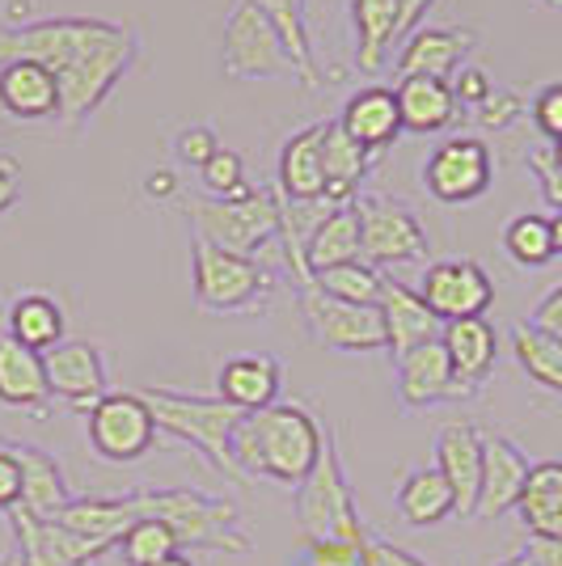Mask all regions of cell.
<instances>
[{"label":"cell","instance_id":"cell-1","mask_svg":"<svg viewBox=\"0 0 562 566\" xmlns=\"http://www.w3.org/2000/svg\"><path fill=\"white\" fill-rule=\"evenodd\" d=\"M326 427L296 401H275L258 415H241L233 431V465L246 482L267 478L280 486L305 482L326 449Z\"/></svg>","mask_w":562,"mask_h":566},{"label":"cell","instance_id":"cell-2","mask_svg":"<svg viewBox=\"0 0 562 566\" xmlns=\"http://www.w3.org/2000/svg\"><path fill=\"white\" fill-rule=\"evenodd\" d=\"M153 415H157V427L165 436L183 440L190 449H199L211 461V470H220L233 482H246L233 465V431L241 423V410H233L229 401L220 398H195V394H178V389H140Z\"/></svg>","mask_w":562,"mask_h":566},{"label":"cell","instance_id":"cell-3","mask_svg":"<svg viewBox=\"0 0 562 566\" xmlns=\"http://www.w3.org/2000/svg\"><path fill=\"white\" fill-rule=\"evenodd\" d=\"M127 25L102 22V18H39V22L9 25L0 30V64L9 60H30L43 64L51 76L76 69L85 55L115 43Z\"/></svg>","mask_w":562,"mask_h":566},{"label":"cell","instance_id":"cell-4","mask_svg":"<svg viewBox=\"0 0 562 566\" xmlns=\"http://www.w3.org/2000/svg\"><path fill=\"white\" fill-rule=\"evenodd\" d=\"M296 524H301L305 542H343V545H355V549H368V542H373V533L364 528V520L355 512L352 482H347V473H343L334 436H326L322 461H318L313 473L301 482Z\"/></svg>","mask_w":562,"mask_h":566},{"label":"cell","instance_id":"cell-5","mask_svg":"<svg viewBox=\"0 0 562 566\" xmlns=\"http://www.w3.org/2000/svg\"><path fill=\"white\" fill-rule=\"evenodd\" d=\"M225 72L237 81H296V85H318L322 72L305 69L292 48L283 43L280 25L271 22L262 9L254 4H233L229 9V22H225Z\"/></svg>","mask_w":562,"mask_h":566},{"label":"cell","instance_id":"cell-6","mask_svg":"<svg viewBox=\"0 0 562 566\" xmlns=\"http://www.w3.org/2000/svg\"><path fill=\"white\" fill-rule=\"evenodd\" d=\"M195 241H208L216 250L254 254L262 245L280 241V195L275 190H246L241 199H190L187 203Z\"/></svg>","mask_w":562,"mask_h":566},{"label":"cell","instance_id":"cell-7","mask_svg":"<svg viewBox=\"0 0 562 566\" xmlns=\"http://www.w3.org/2000/svg\"><path fill=\"white\" fill-rule=\"evenodd\" d=\"M157 415L144 394H106V398L85 410V436L90 449L111 461V465H132L148 457L157 444Z\"/></svg>","mask_w":562,"mask_h":566},{"label":"cell","instance_id":"cell-8","mask_svg":"<svg viewBox=\"0 0 562 566\" xmlns=\"http://www.w3.org/2000/svg\"><path fill=\"white\" fill-rule=\"evenodd\" d=\"M267 266L254 254L216 250L208 241H195V301L211 313H246L267 296Z\"/></svg>","mask_w":562,"mask_h":566},{"label":"cell","instance_id":"cell-9","mask_svg":"<svg viewBox=\"0 0 562 566\" xmlns=\"http://www.w3.org/2000/svg\"><path fill=\"white\" fill-rule=\"evenodd\" d=\"M360 203V259L381 266H406L427 259V233L419 216L389 195H368Z\"/></svg>","mask_w":562,"mask_h":566},{"label":"cell","instance_id":"cell-10","mask_svg":"<svg viewBox=\"0 0 562 566\" xmlns=\"http://www.w3.org/2000/svg\"><path fill=\"white\" fill-rule=\"evenodd\" d=\"M301 313H305L309 334L322 347H330V352H389L385 322H381V308L376 305H347V301H334L322 287L309 283V287H301Z\"/></svg>","mask_w":562,"mask_h":566},{"label":"cell","instance_id":"cell-11","mask_svg":"<svg viewBox=\"0 0 562 566\" xmlns=\"http://www.w3.org/2000/svg\"><path fill=\"white\" fill-rule=\"evenodd\" d=\"M132 60H136V34L123 30L115 43H106L102 51L85 55L76 69L60 72L55 76V85H60V118L72 123V127H81L111 97V90L123 81V72L132 69Z\"/></svg>","mask_w":562,"mask_h":566},{"label":"cell","instance_id":"cell-12","mask_svg":"<svg viewBox=\"0 0 562 566\" xmlns=\"http://www.w3.org/2000/svg\"><path fill=\"white\" fill-rule=\"evenodd\" d=\"M491 148L478 136H452L423 166V187L440 203H473L491 190Z\"/></svg>","mask_w":562,"mask_h":566},{"label":"cell","instance_id":"cell-13","mask_svg":"<svg viewBox=\"0 0 562 566\" xmlns=\"http://www.w3.org/2000/svg\"><path fill=\"white\" fill-rule=\"evenodd\" d=\"M419 296L448 326V322L482 317V313L495 305V283L478 262L445 259V262H427V266H423Z\"/></svg>","mask_w":562,"mask_h":566},{"label":"cell","instance_id":"cell-14","mask_svg":"<svg viewBox=\"0 0 562 566\" xmlns=\"http://www.w3.org/2000/svg\"><path fill=\"white\" fill-rule=\"evenodd\" d=\"M43 364H48L51 398H64L76 410H90L111 394L106 389V359L90 338H64L60 347H51L43 355Z\"/></svg>","mask_w":562,"mask_h":566},{"label":"cell","instance_id":"cell-15","mask_svg":"<svg viewBox=\"0 0 562 566\" xmlns=\"http://www.w3.org/2000/svg\"><path fill=\"white\" fill-rule=\"evenodd\" d=\"M9 524H13V533H18L25 566H94L106 549H115V545L72 533L60 520L25 516L22 507L9 512Z\"/></svg>","mask_w":562,"mask_h":566},{"label":"cell","instance_id":"cell-16","mask_svg":"<svg viewBox=\"0 0 562 566\" xmlns=\"http://www.w3.org/2000/svg\"><path fill=\"white\" fill-rule=\"evenodd\" d=\"M473 398L466 385L452 373L445 343H423L415 352H406L398 359V401L406 410H427L440 401H466Z\"/></svg>","mask_w":562,"mask_h":566},{"label":"cell","instance_id":"cell-17","mask_svg":"<svg viewBox=\"0 0 562 566\" xmlns=\"http://www.w3.org/2000/svg\"><path fill=\"white\" fill-rule=\"evenodd\" d=\"M533 461L524 457L520 444H512L508 436H482V486H478V520H499L516 512V503L524 495Z\"/></svg>","mask_w":562,"mask_h":566},{"label":"cell","instance_id":"cell-18","mask_svg":"<svg viewBox=\"0 0 562 566\" xmlns=\"http://www.w3.org/2000/svg\"><path fill=\"white\" fill-rule=\"evenodd\" d=\"M322 136L326 123H309L301 132H292L280 148V199L296 203V208H313L326 203V169H322Z\"/></svg>","mask_w":562,"mask_h":566},{"label":"cell","instance_id":"cell-19","mask_svg":"<svg viewBox=\"0 0 562 566\" xmlns=\"http://www.w3.org/2000/svg\"><path fill=\"white\" fill-rule=\"evenodd\" d=\"M469 51H473V30H466V25H419L398 48L394 69H398V76L452 81Z\"/></svg>","mask_w":562,"mask_h":566},{"label":"cell","instance_id":"cell-20","mask_svg":"<svg viewBox=\"0 0 562 566\" xmlns=\"http://www.w3.org/2000/svg\"><path fill=\"white\" fill-rule=\"evenodd\" d=\"M436 470L452 486L457 516H473L478 486H482V431L473 423H445L436 436Z\"/></svg>","mask_w":562,"mask_h":566},{"label":"cell","instance_id":"cell-21","mask_svg":"<svg viewBox=\"0 0 562 566\" xmlns=\"http://www.w3.org/2000/svg\"><path fill=\"white\" fill-rule=\"evenodd\" d=\"M381 322H385V338L394 359H402L406 352H415L423 343H436L445 334V322L427 308V301L419 296V287L398 283L385 275V292H381Z\"/></svg>","mask_w":562,"mask_h":566},{"label":"cell","instance_id":"cell-22","mask_svg":"<svg viewBox=\"0 0 562 566\" xmlns=\"http://www.w3.org/2000/svg\"><path fill=\"white\" fill-rule=\"evenodd\" d=\"M283 368L275 355H233L216 373V398L229 401L241 415H258L280 401Z\"/></svg>","mask_w":562,"mask_h":566},{"label":"cell","instance_id":"cell-23","mask_svg":"<svg viewBox=\"0 0 562 566\" xmlns=\"http://www.w3.org/2000/svg\"><path fill=\"white\" fill-rule=\"evenodd\" d=\"M339 127L352 136L364 153H385L389 144L402 136V106H398V90L389 85H364L360 94L347 97L343 115H339Z\"/></svg>","mask_w":562,"mask_h":566},{"label":"cell","instance_id":"cell-24","mask_svg":"<svg viewBox=\"0 0 562 566\" xmlns=\"http://www.w3.org/2000/svg\"><path fill=\"white\" fill-rule=\"evenodd\" d=\"M0 111L18 123L60 118V85L43 64L9 60L0 64Z\"/></svg>","mask_w":562,"mask_h":566},{"label":"cell","instance_id":"cell-25","mask_svg":"<svg viewBox=\"0 0 562 566\" xmlns=\"http://www.w3.org/2000/svg\"><path fill=\"white\" fill-rule=\"evenodd\" d=\"M0 406L34 410V415H48V406H51V385H48V364H43V355L22 347V343L9 338V334H0Z\"/></svg>","mask_w":562,"mask_h":566},{"label":"cell","instance_id":"cell-26","mask_svg":"<svg viewBox=\"0 0 562 566\" xmlns=\"http://www.w3.org/2000/svg\"><path fill=\"white\" fill-rule=\"evenodd\" d=\"M9 452H13L18 465H22V503H18V507L34 520L64 516V507H69L76 495H72L69 482H64L60 461H55L51 452L34 449V444H9Z\"/></svg>","mask_w":562,"mask_h":566},{"label":"cell","instance_id":"cell-27","mask_svg":"<svg viewBox=\"0 0 562 566\" xmlns=\"http://www.w3.org/2000/svg\"><path fill=\"white\" fill-rule=\"evenodd\" d=\"M448 359H452V373L466 385L469 394H478V385L495 373V359H499V334L487 317H466V322H448L445 334Z\"/></svg>","mask_w":562,"mask_h":566},{"label":"cell","instance_id":"cell-28","mask_svg":"<svg viewBox=\"0 0 562 566\" xmlns=\"http://www.w3.org/2000/svg\"><path fill=\"white\" fill-rule=\"evenodd\" d=\"M322 169H326V203L343 208L360 199V187L373 169V153H364L360 144L339 127V118H326V136H322Z\"/></svg>","mask_w":562,"mask_h":566},{"label":"cell","instance_id":"cell-29","mask_svg":"<svg viewBox=\"0 0 562 566\" xmlns=\"http://www.w3.org/2000/svg\"><path fill=\"white\" fill-rule=\"evenodd\" d=\"M355 259H360V203L326 208L305 237L309 280H313L318 271H330V266H339V262H355Z\"/></svg>","mask_w":562,"mask_h":566},{"label":"cell","instance_id":"cell-30","mask_svg":"<svg viewBox=\"0 0 562 566\" xmlns=\"http://www.w3.org/2000/svg\"><path fill=\"white\" fill-rule=\"evenodd\" d=\"M355 25V69L376 76L389 51L398 48V0H352Z\"/></svg>","mask_w":562,"mask_h":566},{"label":"cell","instance_id":"cell-31","mask_svg":"<svg viewBox=\"0 0 562 566\" xmlns=\"http://www.w3.org/2000/svg\"><path fill=\"white\" fill-rule=\"evenodd\" d=\"M398 106L402 132H415V136L445 132L448 123L457 118V94H452L448 81H436V76H402Z\"/></svg>","mask_w":562,"mask_h":566},{"label":"cell","instance_id":"cell-32","mask_svg":"<svg viewBox=\"0 0 562 566\" xmlns=\"http://www.w3.org/2000/svg\"><path fill=\"white\" fill-rule=\"evenodd\" d=\"M516 512L524 520L529 537L562 542V461H533Z\"/></svg>","mask_w":562,"mask_h":566},{"label":"cell","instance_id":"cell-33","mask_svg":"<svg viewBox=\"0 0 562 566\" xmlns=\"http://www.w3.org/2000/svg\"><path fill=\"white\" fill-rule=\"evenodd\" d=\"M394 503H398L402 520H406L410 528H431V524H440V520L457 516L452 486H448L445 473L436 470V465H423V470L406 473L398 482Z\"/></svg>","mask_w":562,"mask_h":566},{"label":"cell","instance_id":"cell-34","mask_svg":"<svg viewBox=\"0 0 562 566\" xmlns=\"http://www.w3.org/2000/svg\"><path fill=\"white\" fill-rule=\"evenodd\" d=\"M4 334L18 338L30 352L48 355L51 347L64 343V308L43 292H25L4 313Z\"/></svg>","mask_w":562,"mask_h":566},{"label":"cell","instance_id":"cell-35","mask_svg":"<svg viewBox=\"0 0 562 566\" xmlns=\"http://www.w3.org/2000/svg\"><path fill=\"white\" fill-rule=\"evenodd\" d=\"M512 355L516 364L529 373V380H538L541 389L562 394V338L524 322L512 331Z\"/></svg>","mask_w":562,"mask_h":566},{"label":"cell","instance_id":"cell-36","mask_svg":"<svg viewBox=\"0 0 562 566\" xmlns=\"http://www.w3.org/2000/svg\"><path fill=\"white\" fill-rule=\"evenodd\" d=\"M313 287H322L334 301H347V305H381V292H385V275L376 271L373 262L355 259L339 262L330 271L313 275Z\"/></svg>","mask_w":562,"mask_h":566},{"label":"cell","instance_id":"cell-37","mask_svg":"<svg viewBox=\"0 0 562 566\" xmlns=\"http://www.w3.org/2000/svg\"><path fill=\"white\" fill-rule=\"evenodd\" d=\"M503 250L520 266H545L550 259H559L554 254V233H550V216H538V212L512 216L508 229H503Z\"/></svg>","mask_w":562,"mask_h":566},{"label":"cell","instance_id":"cell-38","mask_svg":"<svg viewBox=\"0 0 562 566\" xmlns=\"http://www.w3.org/2000/svg\"><path fill=\"white\" fill-rule=\"evenodd\" d=\"M118 549H123L127 566H153V563H162V558H169V554H183V537H178L174 524L148 516V520H136V524L123 533Z\"/></svg>","mask_w":562,"mask_h":566},{"label":"cell","instance_id":"cell-39","mask_svg":"<svg viewBox=\"0 0 562 566\" xmlns=\"http://www.w3.org/2000/svg\"><path fill=\"white\" fill-rule=\"evenodd\" d=\"M233 4H254V9H262L271 22L280 25L283 43L292 48V55H296L305 69L318 72V64H313V43H309V30H305V9H301L296 0H233Z\"/></svg>","mask_w":562,"mask_h":566},{"label":"cell","instance_id":"cell-40","mask_svg":"<svg viewBox=\"0 0 562 566\" xmlns=\"http://www.w3.org/2000/svg\"><path fill=\"white\" fill-rule=\"evenodd\" d=\"M199 178H204V195L208 199H241L250 190V182H246V161L237 157L233 148H220L208 166L199 169Z\"/></svg>","mask_w":562,"mask_h":566},{"label":"cell","instance_id":"cell-41","mask_svg":"<svg viewBox=\"0 0 562 566\" xmlns=\"http://www.w3.org/2000/svg\"><path fill=\"white\" fill-rule=\"evenodd\" d=\"M216 153H220V140H216V132H211L208 123H190V127H183V132L174 136V157H178L183 166L204 169Z\"/></svg>","mask_w":562,"mask_h":566},{"label":"cell","instance_id":"cell-42","mask_svg":"<svg viewBox=\"0 0 562 566\" xmlns=\"http://www.w3.org/2000/svg\"><path fill=\"white\" fill-rule=\"evenodd\" d=\"M529 169L538 174L545 203H550L554 212H562V166L554 161V148H533V153H529Z\"/></svg>","mask_w":562,"mask_h":566},{"label":"cell","instance_id":"cell-43","mask_svg":"<svg viewBox=\"0 0 562 566\" xmlns=\"http://www.w3.org/2000/svg\"><path fill=\"white\" fill-rule=\"evenodd\" d=\"M533 123H538V132L550 144L562 140V81L559 85H545L538 94V102H533Z\"/></svg>","mask_w":562,"mask_h":566},{"label":"cell","instance_id":"cell-44","mask_svg":"<svg viewBox=\"0 0 562 566\" xmlns=\"http://www.w3.org/2000/svg\"><path fill=\"white\" fill-rule=\"evenodd\" d=\"M301 566H364V549L343 542H305V563Z\"/></svg>","mask_w":562,"mask_h":566},{"label":"cell","instance_id":"cell-45","mask_svg":"<svg viewBox=\"0 0 562 566\" xmlns=\"http://www.w3.org/2000/svg\"><path fill=\"white\" fill-rule=\"evenodd\" d=\"M448 85H452V94H457V106H473V111L495 94L491 76L482 69H461Z\"/></svg>","mask_w":562,"mask_h":566},{"label":"cell","instance_id":"cell-46","mask_svg":"<svg viewBox=\"0 0 562 566\" xmlns=\"http://www.w3.org/2000/svg\"><path fill=\"white\" fill-rule=\"evenodd\" d=\"M516 115H520V97L499 94V90H495V94L478 106V115H473V118H478L482 127H491V132H503V127H512V123H516Z\"/></svg>","mask_w":562,"mask_h":566},{"label":"cell","instance_id":"cell-47","mask_svg":"<svg viewBox=\"0 0 562 566\" xmlns=\"http://www.w3.org/2000/svg\"><path fill=\"white\" fill-rule=\"evenodd\" d=\"M18 503H22V465L9 444H0V512H13Z\"/></svg>","mask_w":562,"mask_h":566},{"label":"cell","instance_id":"cell-48","mask_svg":"<svg viewBox=\"0 0 562 566\" xmlns=\"http://www.w3.org/2000/svg\"><path fill=\"white\" fill-rule=\"evenodd\" d=\"M364 566H427V563H423V558H415L410 549H402V545L373 537V542H368V549H364Z\"/></svg>","mask_w":562,"mask_h":566},{"label":"cell","instance_id":"cell-49","mask_svg":"<svg viewBox=\"0 0 562 566\" xmlns=\"http://www.w3.org/2000/svg\"><path fill=\"white\" fill-rule=\"evenodd\" d=\"M529 326H538V331L562 338V283L550 296H541L538 308H533V317H529Z\"/></svg>","mask_w":562,"mask_h":566},{"label":"cell","instance_id":"cell-50","mask_svg":"<svg viewBox=\"0 0 562 566\" xmlns=\"http://www.w3.org/2000/svg\"><path fill=\"white\" fill-rule=\"evenodd\" d=\"M22 199V166L13 157H0V216Z\"/></svg>","mask_w":562,"mask_h":566},{"label":"cell","instance_id":"cell-51","mask_svg":"<svg viewBox=\"0 0 562 566\" xmlns=\"http://www.w3.org/2000/svg\"><path fill=\"white\" fill-rule=\"evenodd\" d=\"M436 0H398V48L423 25V18L431 13Z\"/></svg>","mask_w":562,"mask_h":566},{"label":"cell","instance_id":"cell-52","mask_svg":"<svg viewBox=\"0 0 562 566\" xmlns=\"http://www.w3.org/2000/svg\"><path fill=\"white\" fill-rule=\"evenodd\" d=\"M524 554L533 558V566H562V542H550V537H529Z\"/></svg>","mask_w":562,"mask_h":566},{"label":"cell","instance_id":"cell-53","mask_svg":"<svg viewBox=\"0 0 562 566\" xmlns=\"http://www.w3.org/2000/svg\"><path fill=\"white\" fill-rule=\"evenodd\" d=\"M174 190H178V178H174L169 169H153V174H148V195H157V199L165 195V199H169Z\"/></svg>","mask_w":562,"mask_h":566},{"label":"cell","instance_id":"cell-54","mask_svg":"<svg viewBox=\"0 0 562 566\" xmlns=\"http://www.w3.org/2000/svg\"><path fill=\"white\" fill-rule=\"evenodd\" d=\"M550 233H554V254H562V212L550 216Z\"/></svg>","mask_w":562,"mask_h":566},{"label":"cell","instance_id":"cell-55","mask_svg":"<svg viewBox=\"0 0 562 566\" xmlns=\"http://www.w3.org/2000/svg\"><path fill=\"white\" fill-rule=\"evenodd\" d=\"M495 566H533V558H529V554L520 549V554H508V558H499Z\"/></svg>","mask_w":562,"mask_h":566},{"label":"cell","instance_id":"cell-56","mask_svg":"<svg viewBox=\"0 0 562 566\" xmlns=\"http://www.w3.org/2000/svg\"><path fill=\"white\" fill-rule=\"evenodd\" d=\"M153 566H195V558H190V554H169V558H162V563H153Z\"/></svg>","mask_w":562,"mask_h":566},{"label":"cell","instance_id":"cell-57","mask_svg":"<svg viewBox=\"0 0 562 566\" xmlns=\"http://www.w3.org/2000/svg\"><path fill=\"white\" fill-rule=\"evenodd\" d=\"M550 148H554V161L562 166V140H559V144H550Z\"/></svg>","mask_w":562,"mask_h":566},{"label":"cell","instance_id":"cell-58","mask_svg":"<svg viewBox=\"0 0 562 566\" xmlns=\"http://www.w3.org/2000/svg\"><path fill=\"white\" fill-rule=\"evenodd\" d=\"M296 4H301V9H305V0H296Z\"/></svg>","mask_w":562,"mask_h":566}]
</instances>
